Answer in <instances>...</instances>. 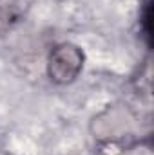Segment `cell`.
Masks as SVG:
<instances>
[{"instance_id": "cell-2", "label": "cell", "mask_w": 154, "mask_h": 155, "mask_svg": "<svg viewBox=\"0 0 154 155\" xmlns=\"http://www.w3.org/2000/svg\"><path fill=\"white\" fill-rule=\"evenodd\" d=\"M134 119L121 105H109L91 119L89 130L98 141H123L132 134Z\"/></svg>"}, {"instance_id": "cell-3", "label": "cell", "mask_w": 154, "mask_h": 155, "mask_svg": "<svg viewBox=\"0 0 154 155\" xmlns=\"http://www.w3.org/2000/svg\"><path fill=\"white\" fill-rule=\"evenodd\" d=\"M22 0H0V24H11L20 15Z\"/></svg>"}, {"instance_id": "cell-1", "label": "cell", "mask_w": 154, "mask_h": 155, "mask_svg": "<svg viewBox=\"0 0 154 155\" xmlns=\"http://www.w3.org/2000/svg\"><path fill=\"white\" fill-rule=\"evenodd\" d=\"M85 69V52L75 41H60L51 47L45 60L47 79L56 87H69Z\"/></svg>"}, {"instance_id": "cell-4", "label": "cell", "mask_w": 154, "mask_h": 155, "mask_svg": "<svg viewBox=\"0 0 154 155\" xmlns=\"http://www.w3.org/2000/svg\"><path fill=\"white\" fill-rule=\"evenodd\" d=\"M127 152L131 155H152V144L149 139H143V141H136L132 144H129Z\"/></svg>"}]
</instances>
